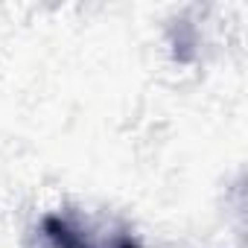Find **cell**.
<instances>
[{
  "label": "cell",
  "instance_id": "1",
  "mask_svg": "<svg viewBox=\"0 0 248 248\" xmlns=\"http://www.w3.org/2000/svg\"><path fill=\"white\" fill-rule=\"evenodd\" d=\"M44 233L53 248H140L138 236L114 219L59 210L44 216Z\"/></svg>",
  "mask_w": 248,
  "mask_h": 248
}]
</instances>
